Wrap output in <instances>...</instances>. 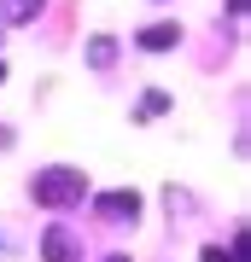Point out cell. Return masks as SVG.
<instances>
[{"mask_svg": "<svg viewBox=\"0 0 251 262\" xmlns=\"http://www.w3.org/2000/svg\"><path fill=\"white\" fill-rule=\"evenodd\" d=\"M0 12H6V24H29L41 18V0H0Z\"/></svg>", "mask_w": 251, "mask_h": 262, "instance_id": "cell-6", "label": "cell"}, {"mask_svg": "<svg viewBox=\"0 0 251 262\" xmlns=\"http://www.w3.org/2000/svg\"><path fill=\"white\" fill-rule=\"evenodd\" d=\"M164 105H169L164 94H146V99H140V117H158V111H164Z\"/></svg>", "mask_w": 251, "mask_h": 262, "instance_id": "cell-7", "label": "cell"}, {"mask_svg": "<svg viewBox=\"0 0 251 262\" xmlns=\"http://www.w3.org/2000/svg\"><path fill=\"white\" fill-rule=\"evenodd\" d=\"M105 262H129V256H105Z\"/></svg>", "mask_w": 251, "mask_h": 262, "instance_id": "cell-9", "label": "cell"}, {"mask_svg": "<svg viewBox=\"0 0 251 262\" xmlns=\"http://www.w3.org/2000/svg\"><path fill=\"white\" fill-rule=\"evenodd\" d=\"M29 192H35V204H47V210H70V204H82L88 175H76V169H41V175L29 181Z\"/></svg>", "mask_w": 251, "mask_h": 262, "instance_id": "cell-1", "label": "cell"}, {"mask_svg": "<svg viewBox=\"0 0 251 262\" xmlns=\"http://www.w3.org/2000/svg\"><path fill=\"white\" fill-rule=\"evenodd\" d=\"M93 210H100L105 222H134V215H140V192H100Z\"/></svg>", "mask_w": 251, "mask_h": 262, "instance_id": "cell-2", "label": "cell"}, {"mask_svg": "<svg viewBox=\"0 0 251 262\" xmlns=\"http://www.w3.org/2000/svg\"><path fill=\"white\" fill-rule=\"evenodd\" d=\"M111 58H117V41H111V35H93V41H88V64H93V70H111Z\"/></svg>", "mask_w": 251, "mask_h": 262, "instance_id": "cell-5", "label": "cell"}, {"mask_svg": "<svg viewBox=\"0 0 251 262\" xmlns=\"http://www.w3.org/2000/svg\"><path fill=\"white\" fill-rule=\"evenodd\" d=\"M205 262H234V256L222 251V245H205Z\"/></svg>", "mask_w": 251, "mask_h": 262, "instance_id": "cell-8", "label": "cell"}, {"mask_svg": "<svg viewBox=\"0 0 251 262\" xmlns=\"http://www.w3.org/2000/svg\"><path fill=\"white\" fill-rule=\"evenodd\" d=\"M41 256L47 262H76V233L70 227H47L41 233Z\"/></svg>", "mask_w": 251, "mask_h": 262, "instance_id": "cell-3", "label": "cell"}, {"mask_svg": "<svg viewBox=\"0 0 251 262\" xmlns=\"http://www.w3.org/2000/svg\"><path fill=\"white\" fill-rule=\"evenodd\" d=\"M0 82H6V64H0Z\"/></svg>", "mask_w": 251, "mask_h": 262, "instance_id": "cell-10", "label": "cell"}, {"mask_svg": "<svg viewBox=\"0 0 251 262\" xmlns=\"http://www.w3.org/2000/svg\"><path fill=\"white\" fill-rule=\"evenodd\" d=\"M176 41H181L176 24H152V29H140V47H146V53H169Z\"/></svg>", "mask_w": 251, "mask_h": 262, "instance_id": "cell-4", "label": "cell"}]
</instances>
